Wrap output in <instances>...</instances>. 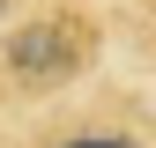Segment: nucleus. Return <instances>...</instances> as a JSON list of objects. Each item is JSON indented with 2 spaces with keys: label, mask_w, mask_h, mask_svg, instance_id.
I'll use <instances>...</instances> for the list:
<instances>
[{
  "label": "nucleus",
  "mask_w": 156,
  "mask_h": 148,
  "mask_svg": "<svg viewBox=\"0 0 156 148\" xmlns=\"http://www.w3.org/2000/svg\"><path fill=\"white\" fill-rule=\"evenodd\" d=\"M104 74H112L104 0H37L0 30V119L67 104Z\"/></svg>",
  "instance_id": "1"
},
{
  "label": "nucleus",
  "mask_w": 156,
  "mask_h": 148,
  "mask_svg": "<svg viewBox=\"0 0 156 148\" xmlns=\"http://www.w3.org/2000/svg\"><path fill=\"white\" fill-rule=\"evenodd\" d=\"M0 148H156V89L112 67L67 104L0 119Z\"/></svg>",
  "instance_id": "2"
},
{
  "label": "nucleus",
  "mask_w": 156,
  "mask_h": 148,
  "mask_svg": "<svg viewBox=\"0 0 156 148\" xmlns=\"http://www.w3.org/2000/svg\"><path fill=\"white\" fill-rule=\"evenodd\" d=\"M104 15H112V67L156 89V0H104Z\"/></svg>",
  "instance_id": "3"
},
{
  "label": "nucleus",
  "mask_w": 156,
  "mask_h": 148,
  "mask_svg": "<svg viewBox=\"0 0 156 148\" xmlns=\"http://www.w3.org/2000/svg\"><path fill=\"white\" fill-rule=\"evenodd\" d=\"M23 8H37V0H0V30H8V22H15Z\"/></svg>",
  "instance_id": "4"
}]
</instances>
